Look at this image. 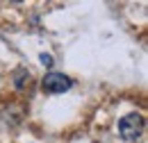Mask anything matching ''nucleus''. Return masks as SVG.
Masks as SVG:
<instances>
[{"mask_svg": "<svg viewBox=\"0 0 148 143\" xmlns=\"http://www.w3.org/2000/svg\"><path fill=\"white\" fill-rule=\"evenodd\" d=\"M73 86V80L66 77L64 73H48L43 80H41V89L46 93H64Z\"/></svg>", "mask_w": 148, "mask_h": 143, "instance_id": "f03ea898", "label": "nucleus"}, {"mask_svg": "<svg viewBox=\"0 0 148 143\" xmlns=\"http://www.w3.org/2000/svg\"><path fill=\"white\" fill-rule=\"evenodd\" d=\"M39 59H41V64H43V66H53V64H55V61H53V54H46V52H41Z\"/></svg>", "mask_w": 148, "mask_h": 143, "instance_id": "7ed1b4c3", "label": "nucleus"}, {"mask_svg": "<svg viewBox=\"0 0 148 143\" xmlns=\"http://www.w3.org/2000/svg\"><path fill=\"white\" fill-rule=\"evenodd\" d=\"M144 125L146 123H144V116L141 114H125L119 121V134L125 141H137L144 134Z\"/></svg>", "mask_w": 148, "mask_h": 143, "instance_id": "f257e3e1", "label": "nucleus"}]
</instances>
